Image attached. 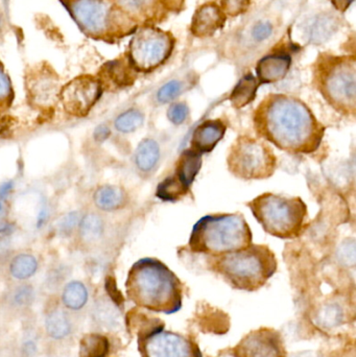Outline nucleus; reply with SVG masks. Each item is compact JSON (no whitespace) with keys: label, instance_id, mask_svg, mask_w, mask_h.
<instances>
[{"label":"nucleus","instance_id":"nucleus-15","mask_svg":"<svg viewBox=\"0 0 356 357\" xmlns=\"http://www.w3.org/2000/svg\"><path fill=\"white\" fill-rule=\"evenodd\" d=\"M291 58L286 54H272L259 61L256 67L257 79L261 84L276 83L288 75Z\"/></svg>","mask_w":356,"mask_h":357},{"label":"nucleus","instance_id":"nucleus-9","mask_svg":"<svg viewBox=\"0 0 356 357\" xmlns=\"http://www.w3.org/2000/svg\"><path fill=\"white\" fill-rule=\"evenodd\" d=\"M173 40L164 31L144 27L135 33L130 44V63L138 71L154 70L169 58Z\"/></svg>","mask_w":356,"mask_h":357},{"label":"nucleus","instance_id":"nucleus-14","mask_svg":"<svg viewBox=\"0 0 356 357\" xmlns=\"http://www.w3.org/2000/svg\"><path fill=\"white\" fill-rule=\"evenodd\" d=\"M226 131L227 125L223 119H207L194 130L190 140V149L202 155L208 154L223 139Z\"/></svg>","mask_w":356,"mask_h":357},{"label":"nucleus","instance_id":"nucleus-6","mask_svg":"<svg viewBox=\"0 0 356 357\" xmlns=\"http://www.w3.org/2000/svg\"><path fill=\"white\" fill-rule=\"evenodd\" d=\"M315 85L336 112L347 117L356 114L355 59L330 58L320 61L315 70Z\"/></svg>","mask_w":356,"mask_h":357},{"label":"nucleus","instance_id":"nucleus-37","mask_svg":"<svg viewBox=\"0 0 356 357\" xmlns=\"http://www.w3.org/2000/svg\"><path fill=\"white\" fill-rule=\"evenodd\" d=\"M121 3L132 12H142L153 3V0H121Z\"/></svg>","mask_w":356,"mask_h":357},{"label":"nucleus","instance_id":"nucleus-11","mask_svg":"<svg viewBox=\"0 0 356 357\" xmlns=\"http://www.w3.org/2000/svg\"><path fill=\"white\" fill-rule=\"evenodd\" d=\"M102 96V84L95 77L82 75L61 89L59 98L69 114L86 116Z\"/></svg>","mask_w":356,"mask_h":357},{"label":"nucleus","instance_id":"nucleus-24","mask_svg":"<svg viewBox=\"0 0 356 357\" xmlns=\"http://www.w3.org/2000/svg\"><path fill=\"white\" fill-rule=\"evenodd\" d=\"M79 236L86 243L98 241L104 233V222L98 214L87 213L79 222Z\"/></svg>","mask_w":356,"mask_h":357},{"label":"nucleus","instance_id":"nucleus-2","mask_svg":"<svg viewBox=\"0 0 356 357\" xmlns=\"http://www.w3.org/2000/svg\"><path fill=\"white\" fill-rule=\"evenodd\" d=\"M127 298L150 312L173 314L183 305V283L156 258H142L133 264L127 282Z\"/></svg>","mask_w":356,"mask_h":357},{"label":"nucleus","instance_id":"nucleus-40","mask_svg":"<svg viewBox=\"0 0 356 357\" xmlns=\"http://www.w3.org/2000/svg\"><path fill=\"white\" fill-rule=\"evenodd\" d=\"M106 289L107 291H108L109 296L112 298L113 301H114L117 305L123 303V297H121L118 289H116V284H115V281L113 280L112 278L107 279Z\"/></svg>","mask_w":356,"mask_h":357},{"label":"nucleus","instance_id":"nucleus-26","mask_svg":"<svg viewBox=\"0 0 356 357\" xmlns=\"http://www.w3.org/2000/svg\"><path fill=\"white\" fill-rule=\"evenodd\" d=\"M62 299L66 307L73 310H81L88 300L87 289L83 283L72 281L65 287Z\"/></svg>","mask_w":356,"mask_h":357},{"label":"nucleus","instance_id":"nucleus-34","mask_svg":"<svg viewBox=\"0 0 356 357\" xmlns=\"http://www.w3.org/2000/svg\"><path fill=\"white\" fill-rule=\"evenodd\" d=\"M79 215L77 212L72 211L61 218L58 224L61 234L70 235L75 231V227L79 225Z\"/></svg>","mask_w":356,"mask_h":357},{"label":"nucleus","instance_id":"nucleus-3","mask_svg":"<svg viewBox=\"0 0 356 357\" xmlns=\"http://www.w3.org/2000/svg\"><path fill=\"white\" fill-rule=\"evenodd\" d=\"M207 266L233 289L252 293L275 275L278 262L269 245L251 243L238 251L208 256Z\"/></svg>","mask_w":356,"mask_h":357},{"label":"nucleus","instance_id":"nucleus-21","mask_svg":"<svg viewBox=\"0 0 356 357\" xmlns=\"http://www.w3.org/2000/svg\"><path fill=\"white\" fill-rule=\"evenodd\" d=\"M259 85L261 83L257 77L253 75H247L238 82V85L234 88L231 96H230V102L235 108H244L254 100Z\"/></svg>","mask_w":356,"mask_h":357},{"label":"nucleus","instance_id":"nucleus-36","mask_svg":"<svg viewBox=\"0 0 356 357\" xmlns=\"http://www.w3.org/2000/svg\"><path fill=\"white\" fill-rule=\"evenodd\" d=\"M273 26L270 22H261L253 29V36L257 41H263L272 35Z\"/></svg>","mask_w":356,"mask_h":357},{"label":"nucleus","instance_id":"nucleus-33","mask_svg":"<svg viewBox=\"0 0 356 357\" xmlns=\"http://www.w3.org/2000/svg\"><path fill=\"white\" fill-rule=\"evenodd\" d=\"M189 115V108L184 102H176L167 110V117L173 125H182L185 123Z\"/></svg>","mask_w":356,"mask_h":357},{"label":"nucleus","instance_id":"nucleus-25","mask_svg":"<svg viewBox=\"0 0 356 357\" xmlns=\"http://www.w3.org/2000/svg\"><path fill=\"white\" fill-rule=\"evenodd\" d=\"M38 262L31 254H19L13 258L10 264V272L14 278L25 280L31 278L37 271Z\"/></svg>","mask_w":356,"mask_h":357},{"label":"nucleus","instance_id":"nucleus-32","mask_svg":"<svg viewBox=\"0 0 356 357\" xmlns=\"http://www.w3.org/2000/svg\"><path fill=\"white\" fill-rule=\"evenodd\" d=\"M182 90V84L179 81H171L163 85L157 93L159 102L167 104L175 100Z\"/></svg>","mask_w":356,"mask_h":357},{"label":"nucleus","instance_id":"nucleus-5","mask_svg":"<svg viewBox=\"0 0 356 357\" xmlns=\"http://www.w3.org/2000/svg\"><path fill=\"white\" fill-rule=\"evenodd\" d=\"M247 206L263 230L272 236L295 239L307 230L309 208L301 197L265 192Z\"/></svg>","mask_w":356,"mask_h":357},{"label":"nucleus","instance_id":"nucleus-30","mask_svg":"<svg viewBox=\"0 0 356 357\" xmlns=\"http://www.w3.org/2000/svg\"><path fill=\"white\" fill-rule=\"evenodd\" d=\"M107 77L119 87L130 85L133 81L131 68L121 61L109 63L106 66Z\"/></svg>","mask_w":356,"mask_h":357},{"label":"nucleus","instance_id":"nucleus-35","mask_svg":"<svg viewBox=\"0 0 356 357\" xmlns=\"http://www.w3.org/2000/svg\"><path fill=\"white\" fill-rule=\"evenodd\" d=\"M250 0H223V13L230 16H238L248 8Z\"/></svg>","mask_w":356,"mask_h":357},{"label":"nucleus","instance_id":"nucleus-20","mask_svg":"<svg viewBox=\"0 0 356 357\" xmlns=\"http://www.w3.org/2000/svg\"><path fill=\"white\" fill-rule=\"evenodd\" d=\"M338 20L334 15H320L307 25V38L313 43H322L332 37L338 29Z\"/></svg>","mask_w":356,"mask_h":357},{"label":"nucleus","instance_id":"nucleus-7","mask_svg":"<svg viewBox=\"0 0 356 357\" xmlns=\"http://www.w3.org/2000/svg\"><path fill=\"white\" fill-rule=\"evenodd\" d=\"M277 167L273 149L259 137L238 136L228 152V171L240 180H265L275 174Z\"/></svg>","mask_w":356,"mask_h":357},{"label":"nucleus","instance_id":"nucleus-13","mask_svg":"<svg viewBox=\"0 0 356 357\" xmlns=\"http://www.w3.org/2000/svg\"><path fill=\"white\" fill-rule=\"evenodd\" d=\"M26 89L31 102L41 108H50L60 96L56 75L50 69L41 68L27 77Z\"/></svg>","mask_w":356,"mask_h":357},{"label":"nucleus","instance_id":"nucleus-8","mask_svg":"<svg viewBox=\"0 0 356 357\" xmlns=\"http://www.w3.org/2000/svg\"><path fill=\"white\" fill-rule=\"evenodd\" d=\"M138 350L141 357H203L196 342L165 331L163 323L152 325L138 333Z\"/></svg>","mask_w":356,"mask_h":357},{"label":"nucleus","instance_id":"nucleus-22","mask_svg":"<svg viewBox=\"0 0 356 357\" xmlns=\"http://www.w3.org/2000/svg\"><path fill=\"white\" fill-rule=\"evenodd\" d=\"M345 312L338 302H326L316 314V323L324 329H334L343 324Z\"/></svg>","mask_w":356,"mask_h":357},{"label":"nucleus","instance_id":"nucleus-42","mask_svg":"<svg viewBox=\"0 0 356 357\" xmlns=\"http://www.w3.org/2000/svg\"><path fill=\"white\" fill-rule=\"evenodd\" d=\"M332 2L338 10H345L353 3V0H332Z\"/></svg>","mask_w":356,"mask_h":357},{"label":"nucleus","instance_id":"nucleus-44","mask_svg":"<svg viewBox=\"0 0 356 357\" xmlns=\"http://www.w3.org/2000/svg\"><path fill=\"white\" fill-rule=\"evenodd\" d=\"M10 229V225L0 216V233L8 232Z\"/></svg>","mask_w":356,"mask_h":357},{"label":"nucleus","instance_id":"nucleus-27","mask_svg":"<svg viewBox=\"0 0 356 357\" xmlns=\"http://www.w3.org/2000/svg\"><path fill=\"white\" fill-rule=\"evenodd\" d=\"M189 189L186 188L173 176H169L158 185L156 195L162 201L177 202L187 195Z\"/></svg>","mask_w":356,"mask_h":357},{"label":"nucleus","instance_id":"nucleus-4","mask_svg":"<svg viewBox=\"0 0 356 357\" xmlns=\"http://www.w3.org/2000/svg\"><path fill=\"white\" fill-rule=\"evenodd\" d=\"M252 239V231L242 214H209L194 224L188 248L192 253L217 256L245 249Z\"/></svg>","mask_w":356,"mask_h":357},{"label":"nucleus","instance_id":"nucleus-12","mask_svg":"<svg viewBox=\"0 0 356 357\" xmlns=\"http://www.w3.org/2000/svg\"><path fill=\"white\" fill-rule=\"evenodd\" d=\"M227 354L232 357H288L281 335L268 327L245 335Z\"/></svg>","mask_w":356,"mask_h":357},{"label":"nucleus","instance_id":"nucleus-10","mask_svg":"<svg viewBox=\"0 0 356 357\" xmlns=\"http://www.w3.org/2000/svg\"><path fill=\"white\" fill-rule=\"evenodd\" d=\"M67 8L84 33L102 37L110 31L114 8L110 0H66Z\"/></svg>","mask_w":356,"mask_h":357},{"label":"nucleus","instance_id":"nucleus-28","mask_svg":"<svg viewBox=\"0 0 356 357\" xmlns=\"http://www.w3.org/2000/svg\"><path fill=\"white\" fill-rule=\"evenodd\" d=\"M144 115L137 109H130L121 113L114 121V127L121 133H132L144 125Z\"/></svg>","mask_w":356,"mask_h":357},{"label":"nucleus","instance_id":"nucleus-39","mask_svg":"<svg viewBox=\"0 0 356 357\" xmlns=\"http://www.w3.org/2000/svg\"><path fill=\"white\" fill-rule=\"evenodd\" d=\"M33 299V289L29 287H22L17 291L15 300L17 303L25 305Z\"/></svg>","mask_w":356,"mask_h":357},{"label":"nucleus","instance_id":"nucleus-18","mask_svg":"<svg viewBox=\"0 0 356 357\" xmlns=\"http://www.w3.org/2000/svg\"><path fill=\"white\" fill-rule=\"evenodd\" d=\"M161 151L158 142L153 138H144L135 152V165L141 173L154 172L160 161Z\"/></svg>","mask_w":356,"mask_h":357},{"label":"nucleus","instance_id":"nucleus-1","mask_svg":"<svg viewBox=\"0 0 356 357\" xmlns=\"http://www.w3.org/2000/svg\"><path fill=\"white\" fill-rule=\"evenodd\" d=\"M259 138L292 155L317 152L326 128L309 106L286 94H269L253 112Z\"/></svg>","mask_w":356,"mask_h":357},{"label":"nucleus","instance_id":"nucleus-43","mask_svg":"<svg viewBox=\"0 0 356 357\" xmlns=\"http://www.w3.org/2000/svg\"><path fill=\"white\" fill-rule=\"evenodd\" d=\"M13 184L10 182L4 183L1 187H0V197L1 199H4V197H8V193L12 190Z\"/></svg>","mask_w":356,"mask_h":357},{"label":"nucleus","instance_id":"nucleus-31","mask_svg":"<svg viewBox=\"0 0 356 357\" xmlns=\"http://www.w3.org/2000/svg\"><path fill=\"white\" fill-rule=\"evenodd\" d=\"M339 261L345 266H355V241L353 238L345 239L338 249Z\"/></svg>","mask_w":356,"mask_h":357},{"label":"nucleus","instance_id":"nucleus-38","mask_svg":"<svg viewBox=\"0 0 356 357\" xmlns=\"http://www.w3.org/2000/svg\"><path fill=\"white\" fill-rule=\"evenodd\" d=\"M10 94V83L8 77L0 68V104L8 100Z\"/></svg>","mask_w":356,"mask_h":357},{"label":"nucleus","instance_id":"nucleus-29","mask_svg":"<svg viewBox=\"0 0 356 357\" xmlns=\"http://www.w3.org/2000/svg\"><path fill=\"white\" fill-rule=\"evenodd\" d=\"M46 331H47L48 335L54 339H64L66 335H69L70 325H69L66 316L62 312L56 310L46 318Z\"/></svg>","mask_w":356,"mask_h":357},{"label":"nucleus","instance_id":"nucleus-16","mask_svg":"<svg viewBox=\"0 0 356 357\" xmlns=\"http://www.w3.org/2000/svg\"><path fill=\"white\" fill-rule=\"evenodd\" d=\"M224 13L215 4H206L199 8L192 19V33L199 37L212 35L224 24Z\"/></svg>","mask_w":356,"mask_h":357},{"label":"nucleus","instance_id":"nucleus-45","mask_svg":"<svg viewBox=\"0 0 356 357\" xmlns=\"http://www.w3.org/2000/svg\"><path fill=\"white\" fill-rule=\"evenodd\" d=\"M2 210V203L1 201H0V212H1Z\"/></svg>","mask_w":356,"mask_h":357},{"label":"nucleus","instance_id":"nucleus-17","mask_svg":"<svg viewBox=\"0 0 356 357\" xmlns=\"http://www.w3.org/2000/svg\"><path fill=\"white\" fill-rule=\"evenodd\" d=\"M202 154L190 148L184 151L178 158L175 173L171 176L189 189L202 167Z\"/></svg>","mask_w":356,"mask_h":357},{"label":"nucleus","instance_id":"nucleus-19","mask_svg":"<svg viewBox=\"0 0 356 357\" xmlns=\"http://www.w3.org/2000/svg\"><path fill=\"white\" fill-rule=\"evenodd\" d=\"M96 207L102 211H116L127 203V195L121 187L104 185L98 187L93 195Z\"/></svg>","mask_w":356,"mask_h":357},{"label":"nucleus","instance_id":"nucleus-41","mask_svg":"<svg viewBox=\"0 0 356 357\" xmlns=\"http://www.w3.org/2000/svg\"><path fill=\"white\" fill-rule=\"evenodd\" d=\"M111 132L107 126H100L94 130L93 137L96 142H102L110 136Z\"/></svg>","mask_w":356,"mask_h":357},{"label":"nucleus","instance_id":"nucleus-23","mask_svg":"<svg viewBox=\"0 0 356 357\" xmlns=\"http://www.w3.org/2000/svg\"><path fill=\"white\" fill-rule=\"evenodd\" d=\"M109 352V342L104 335H85L79 345V357H106Z\"/></svg>","mask_w":356,"mask_h":357}]
</instances>
